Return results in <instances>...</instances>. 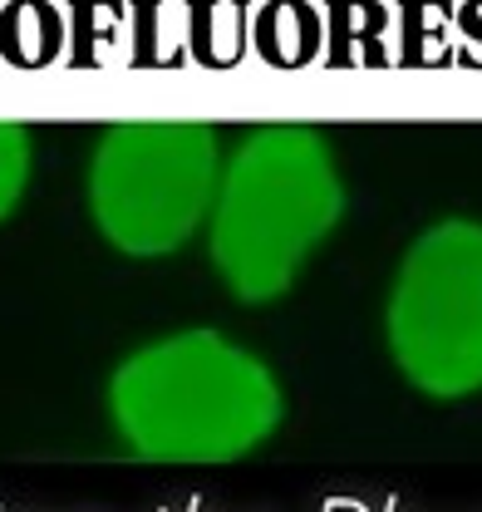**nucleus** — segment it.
I'll return each instance as SVG.
<instances>
[{
  "instance_id": "7ed1b4c3",
  "label": "nucleus",
  "mask_w": 482,
  "mask_h": 512,
  "mask_svg": "<svg viewBox=\"0 0 482 512\" xmlns=\"http://www.w3.org/2000/svg\"><path fill=\"white\" fill-rule=\"evenodd\" d=\"M217 128L197 119L114 124L89 163V212L123 256H168L217 197Z\"/></svg>"
},
{
  "instance_id": "f03ea898",
  "label": "nucleus",
  "mask_w": 482,
  "mask_h": 512,
  "mask_svg": "<svg viewBox=\"0 0 482 512\" xmlns=\"http://www.w3.org/2000/svg\"><path fill=\"white\" fill-rule=\"evenodd\" d=\"M345 188L325 138L305 124H266L241 138L212 197V266L246 306L291 291L301 261L340 222Z\"/></svg>"
},
{
  "instance_id": "f257e3e1",
  "label": "nucleus",
  "mask_w": 482,
  "mask_h": 512,
  "mask_svg": "<svg viewBox=\"0 0 482 512\" xmlns=\"http://www.w3.org/2000/svg\"><path fill=\"white\" fill-rule=\"evenodd\" d=\"M123 444L153 463H227L286 419L276 375L217 330H178L133 350L109 380Z\"/></svg>"
},
{
  "instance_id": "20e7f679",
  "label": "nucleus",
  "mask_w": 482,
  "mask_h": 512,
  "mask_svg": "<svg viewBox=\"0 0 482 512\" xmlns=\"http://www.w3.org/2000/svg\"><path fill=\"white\" fill-rule=\"evenodd\" d=\"M384 335L399 375L428 399L482 389V222L448 217L409 247Z\"/></svg>"
},
{
  "instance_id": "39448f33",
  "label": "nucleus",
  "mask_w": 482,
  "mask_h": 512,
  "mask_svg": "<svg viewBox=\"0 0 482 512\" xmlns=\"http://www.w3.org/2000/svg\"><path fill=\"white\" fill-rule=\"evenodd\" d=\"M25 183H30V133L25 124L0 119V217L15 212Z\"/></svg>"
}]
</instances>
